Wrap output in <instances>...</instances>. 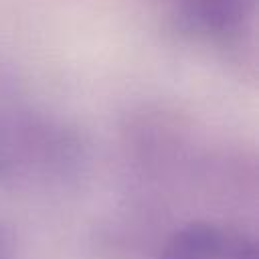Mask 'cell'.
<instances>
[{
	"label": "cell",
	"instance_id": "obj_1",
	"mask_svg": "<svg viewBox=\"0 0 259 259\" xmlns=\"http://www.w3.org/2000/svg\"><path fill=\"white\" fill-rule=\"evenodd\" d=\"M83 160L79 134L67 123L0 105V184L63 178Z\"/></svg>",
	"mask_w": 259,
	"mask_h": 259
},
{
	"label": "cell",
	"instance_id": "obj_2",
	"mask_svg": "<svg viewBox=\"0 0 259 259\" xmlns=\"http://www.w3.org/2000/svg\"><path fill=\"white\" fill-rule=\"evenodd\" d=\"M172 26L184 36L227 47L241 40L253 26L257 0H162Z\"/></svg>",
	"mask_w": 259,
	"mask_h": 259
},
{
	"label": "cell",
	"instance_id": "obj_3",
	"mask_svg": "<svg viewBox=\"0 0 259 259\" xmlns=\"http://www.w3.org/2000/svg\"><path fill=\"white\" fill-rule=\"evenodd\" d=\"M158 259H257V247L233 227L190 223L168 237Z\"/></svg>",
	"mask_w": 259,
	"mask_h": 259
},
{
	"label": "cell",
	"instance_id": "obj_4",
	"mask_svg": "<svg viewBox=\"0 0 259 259\" xmlns=\"http://www.w3.org/2000/svg\"><path fill=\"white\" fill-rule=\"evenodd\" d=\"M0 259H16L14 239L4 225H0Z\"/></svg>",
	"mask_w": 259,
	"mask_h": 259
}]
</instances>
